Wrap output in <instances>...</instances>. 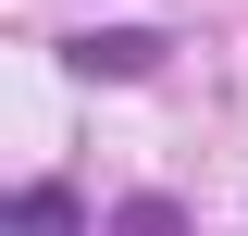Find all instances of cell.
Listing matches in <instances>:
<instances>
[{"instance_id": "7a4b0ae2", "label": "cell", "mask_w": 248, "mask_h": 236, "mask_svg": "<svg viewBox=\"0 0 248 236\" xmlns=\"http://www.w3.org/2000/svg\"><path fill=\"white\" fill-rule=\"evenodd\" d=\"M13 236H75V199H62V186H25V199H13Z\"/></svg>"}, {"instance_id": "6da1fadb", "label": "cell", "mask_w": 248, "mask_h": 236, "mask_svg": "<svg viewBox=\"0 0 248 236\" xmlns=\"http://www.w3.org/2000/svg\"><path fill=\"white\" fill-rule=\"evenodd\" d=\"M149 62H161L149 25H99V37H75V75H149Z\"/></svg>"}]
</instances>
